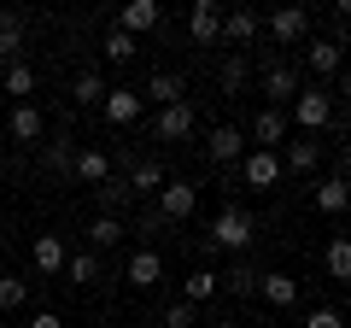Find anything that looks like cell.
Listing matches in <instances>:
<instances>
[{
  "label": "cell",
  "mask_w": 351,
  "mask_h": 328,
  "mask_svg": "<svg viewBox=\"0 0 351 328\" xmlns=\"http://www.w3.org/2000/svg\"><path fill=\"white\" fill-rule=\"evenodd\" d=\"M287 124H299L304 135H322V129H334V94L322 89V82H304L299 94H293V112H287Z\"/></svg>",
  "instance_id": "1"
},
{
  "label": "cell",
  "mask_w": 351,
  "mask_h": 328,
  "mask_svg": "<svg viewBox=\"0 0 351 328\" xmlns=\"http://www.w3.org/2000/svg\"><path fill=\"white\" fill-rule=\"evenodd\" d=\"M252 235H258V223H252L240 205H223V211L211 217V235H205V246H211V253H246Z\"/></svg>",
  "instance_id": "2"
},
{
  "label": "cell",
  "mask_w": 351,
  "mask_h": 328,
  "mask_svg": "<svg viewBox=\"0 0 351 328\" xmlns=\"http://www.w3.org/2000/svg\"><path fill=\"white\" fill-rule=\"evenodd\" d=\"M158 200V217L164 223H188L193 211H199V182H188V176H164V188L152 194Z\"/></svg>",
  "instance_id": "3"
},
{
  "label": "cell",
  "mask_w": 351,
  "mask_h": 328,
  "mask_svg": "<svg viewBox=\"0 0 351 328\" xmlns=\"http://www.w3.org/2000/svg\"><path fill=\"white\" fill-rule=\"evenodd\" d=\"M281 152H258V147H246V159H240V182H246L252 194H269V188H281Z\"/></svg>",
  "instance_id": "4"
},
{
  "label": "cell",
  "mask_w": 351,
  "mask_h": 328,
  "mask_svg": "<svg viewBox=\"0 0 351 328\" xmlns=\"http://www.w3.org/2000/svg\"><path fill=\"white\" fill-rule=\"evenodd\" d=\"M269 41H276V47H304V41H311V12H304V6H281V12H269Z\"/></svg>",
  "instance_id": "5"
},
{
  "label": "cell",
  "mask_w": 351,
  "mask_h": 328,
  "mask_svg": "<svg viewBox=\"0 0 351 328\" xmlns=\"http://www.w3.org/2000/svg\"><path fill=\"white\" fill-rule=\"evenodd\" d=\"M299 89H304L299 71H293V65H281L276 53H269V59H263V94H269V106H276V112H287Z\"/></svg>",
  "instance_id": "6"
},
{
  "label": "cell",
  "mask_w": 351,
  "mask_h": 328,
  "mask_svg": "<svg viewBox=\"0 0 351 328\" xmlns=\"http://www.w3.org/2000/svg\"><path fill=\"white\" fill-rule=\"evenodd\" d=\"M287 112H276V106H263V112L258 117H252V129H246V141H252V147H258V152H281V147H287Z\"/></svg>",
  "instance_id": "7"
},
{
  "label": "cell",
  "mask_w": 351,
  "mask_h": 328,
  "mask_svg": "<svg viewBox=\"0 0 351 328\" xmlns=\"http://www.w3.org/2000/svg\"><path fill=\"white\" fill-rule=\"evenodd\" d=\"M193 129H199V112H193V100L158 106V117H152V135H158V141H188Z\"/></svg>",
  "instance_id": "8"
},
{
  "label": "cell",
  "mask_w": 351,
  "mask_h": 328,
  "mask_svg": "<svg viewBox=\"0 0 351 328\" xmlns=\"http://www.w3.org/2000/svg\"><path fill=\"white\" fill-rule=\"evenodd\" d=\"M112 152L106 147H76V159H71V176L82 182V188H106V182H112Z\"/></svg>",
  "instance_id": "9"
},
{
  "label": "cell",
  "mask_w": 351,
  "mask_h": 328,
  "mask_svg": "<svg viewBox=\"0 0 351 328\" xmlns=\"http://www.w3.org/2000/svg\"><path fill=\"white\" fill-rule=\"evenodd\" d=\"M205 159H211L217 170L240 164V159H246V129H234V124H217V129H211V141H205Z\"/></svg>",
  "instance_id": "10"
},
{
  "label": "cell",
  "mask_w": 351,
  "mask_h": 328,
  "mask_svg": "<svg viewBox=\"0 0 351 328\" xmlns=\"http://www.w3.org/2000/svg\"><path fill=\"white\" fill-rule=\"evenodd\" d=\"M123 188H129V200H152L164 188V164L158 159H123Z\"/></svg>",
  "instance_id": "11"
},
{
  "label": "cell",
  "mask_w": 351,
  "mask_h": 328,
  "mask_svg": "<svg viewBox=\"0 0 351 328\" xmlns=\"http://www.w3.org/2000/svg\"><path fill=\"white\" fill-rule=\"evenodd\" d=\"M188 36L199 41V47H223V6H217V0H193Z\"/></svg>",
  "instance_id": "12"
},
{
  "label": "cell",
  "mask_w": 351,
  "mask_h": 328,
  "mask_svg": "<svg viewBox=\"0 0 351 328\" xmlns=\"http://www.w3.org/2000/svg\"><path fill=\"white\" fill-rule=\"evenodd\" d=\"M164 24V12H158V0H129V6H117V24L112 30H123V36H152V30Z\"/></svg>",
  "instance_id": "13"
},
{
  "label": "cell",
  "mask_w": 351,
  "mask_h": 328,
  "mask_svg": "<svg viewBox=\"0 0 351 328\" xmlns=\"http://www.w3.org/2000/svg\"><path fill=\"white\" fill-rule=\"evenodd\" d=\"M6 129H12V141H18V147H41V141H47V117H41V106H36V100L12 106Z\"/></svg>",
  "instance_id": "14"
},
{
  "label": "cell",
  "mask_w": 351,
  "mask_h": 328,
  "mask_svg": "<svg viewBox=\"0 0 351 328\" xmlns=\"http://www.w3.org/2000/svg\"><path fill=\"white\" fill-rule=\"evenodd\" d=\"M141 106H147V100H141L135 89H106V100H100V117H106L112 129H129V124H141Z\"/></svg>",
  "instance_id": "15"
},
{
  "label": "cell",
  "mask_w": 351,
  "mask_h": 328,
  "mask_svg": "<svg viewBox=\"0 0 351 328\" xmlns=\"http://www.w3.org/2000/svg\"><path fill=\"white\" fill-rule=\"evenodd\" d=\"M123 281H129V288H141V293H147V288H158V281H164V258L152 253V246L129 253V258H123Z\"/></svg>",
  "instance_id": "16"
},
{
  "label": "cell",
  "mask_w": 351,
  "mask_h": 328,
  "mask_svg": "<svg viewBox=\"0 0 351 328\" xmlns=\"http://www.w3.org/2000/svg\"><path fill=\"white\" fill-rule=\"evenodd\" d=\"M82 235H88V253H117V246H123V240H129V223H123V217H94V223H88L82 229Z\"/></svg>",
  "instance_id": "17"
},
{
  "label": "cell",
  "mask_w": 351,
  "mask_h": 328,
  "mask_svg": "<svg viewBox=\"0 0 351 328\" xmlns=\"http://www.w3.org/2000/svg\"><path fill=\"white\" fill-rule=\"evenodd\" d=\"M258 293H263V305H276V311H293V305H299V281H293L287 270H263Z\"/></svg>",
  "instance_id": "18"
},
{
  "label": "cell",
  "mask_w": 351,
  "mask_h": 328,
  "mask_svg": "<svg viewBox=\"0 0 351 328\" xmlns=\"http://www.w3.org/2000/svg\"><path fill=\"white\" fill-rule=\"evenodd\" d=\"M304 65H311L316 82H328V76H339V65H346V47H334V41H304Z\"/></svg>",
  "instance_id": "19"
},
{
  "label": "cell",
  "mask_w": 351,
  "mask_h": 328,
  "mask_svg": "<svg viewBox=\"0 0 351 328\" xmlns=\"http://www.w3.org/2000/svg\"><path fill=\"white\" fill-rule=\"evenodd\" d=\"M141 100H152V106H176V100H188V76H176V71H152V76H147V89H141Z\"/></svg>",
  "instance_id": "20"
},
{
  "label": "cell",
  "mask_w": 351,
  "mask_h": 328,
  "mask_svg": "<svg viewBox=\"0 0 351 328\" xmlns=\"http://www.w3.org/2000/svg\"><path fill=\"white\" fill-rule=\"evenodd\" d=\"M64 258H71L64 235H36V276H64Z\"/></svg>",
  "instance_id": "21"
},
{
  "label": "cell",
  "mask_w": 351,
  "mask_h": 328,
  "mask_svg": "<svg viewBox=\"0 0 351 328\" xmlns=\"http://www.w3.org/2000/svg\"><path fill=\"white\" fill-rule=\"evenodd\" d=\"M258 30H263V18L258 12H246V6H240V12H223V41L228 47H246V41H258Z\"/></svg>",
  "instance_id": "22"
},
{
  "label": "cell",
  "mask_w": 351,
  "mask_h": 328,
  "mask_svg": "<svg viewBox=\"0 0 351 328\" xmlns=\"http://www.w3.org/2000/svg\"><path fill=\"white\" fill-rule=\"evenodd\" d=\"M100 276H106L100 253H88V246H82V253H71V258H64V281H76V288H94Z\"/></svg>",
  "instance_id": "23"
},
{
  "label": "cell",
  "mask_w": 351,
  "mask_h": 328,
  "mask_svg": "<svg viewBox=\"0 0 351 328\" xmlns=\"http://www.w3.org/2000/svg\"><path fill=\"white\" fill-rule=\"evenodd\" d=\"M217 293H223V276H217L211 264H199L188 281H182V299L188 305H205V299H217Z\"/></svg>",
  "instance_id": "24"
},
{
  "label": "cell",
  "mask_w": 351,
  "mask_h": 328,
  "mask_svg": "<svg viewBox=\"0 0 351 328\" xmlns=\"http://www.w3.org/2000/svg\"><path fill=\"white\" fill-rule=\"evenodd\" d=\"M71 100L82 106V112H88V106H100V100H106V76L94 71V65H82V71H76V82H71Z\"/></svg>",
  "instance_id": "25"
},
{
  "label": "cell",
  "mask_w": 351,
  "mask_h": 328,
  "mask_svg": "<svg viewBox=\"0 0 351 328\" xmlns=\"http://www.w3.org/2000/svg\"><path fill=\"white\" fill-rule=\"evenodd\" d=\"M0 89L12 94L18 106H24L29 94H36V65H24V59H12V65H6V76H0Z\"/></svg>",
  "instance_id": "26"
},
{
  "label": "cell",
  "mask_w": 351,
  "mask_h": 328,
  "mask_svg": "<svg viewBox=\"0 0 351 328\" xmlns=\"http://www.w3.org/2000/svg\"><path fill=\"white\" fill-rule=\"evenodd\" d=\"M316 159H322V141H287V152H281V170H316Z\"/></svg>",
  "instance_id": "27"
},
{
  "label": "cell",
  "mask_w": 351,
  "mask_h": 328,
  "mask_svg": "<svg viewBox=\"0 0 351 328\" xmlns=\"http://www.w3.org/2000/svg\"><path fill=\"white\" fill-rule=\"evenodd\" d=\"M346 200H351V194H346V176L316 182V211H322V217H339V211H346Z\"/></svg>",
  "instance_id": "28"
},
{
  "label": "cell",
  "mask_w": 351,
  "mask_h": 328,
  "mask_svg": "<svg viewBox=\"0 0 351 328\" xmlns=\"http://www.w3.org/2000/svg\"><path fill=\"white\" fill-rule=\"evenodd\" d=\"M217 89H223V94H240V89H246V53H228V59L217 65Z\"/></svg>",
  "instance_id": "29"
},
{
  "label": "cell",
  "mask_w": 351,
  "mask_h": 328,
  "mask_svg": "<svg viewBox=\"0 0 351 328\" xmlns=\"http://www.w3.org/2000/svg\"><path fill=\"white\" fill-rule=\"evenodd\" d=\"M41 159H47V170H53V176H71L76 141H71V135H53V141H47V152H41Z\"/></svg>",
  "instance_id": "30"
},
{
  "label": "cell",
  "mask_w": 351,
  "mask_h": 328,
  "mask_svg": "<svg viewBox=\"0 0 351 328\" xmlns=\"http://www.w3.org/2000/svg\"><path fill=\"white\" fill-rule=\"evenodd\" d=\"M100 53H106V59H112V65H129V59H135V53H141V41H135V36H123V30H106Z\"/></svg>",
  "instance_id": "31"
},
{
  "label": "cell",
  "mask_w": 351,
  "mask_h": 328,
  "mask_svg": "<svg viewBox=\"0 0 351 328\" xmlns=\"http://www.w3.org/2000/svg\"><path fill=\"white\" fill-rule=\"evenodd\" d=\"M29 305V276H0V311H24Z\"/></svg>",
  "instance_id": "32"
},
{
  "label": "cell",
  "mask_w": 351,
  "mask_h": 328,
  "mask_svg": "<svg viewBox=\"0 0 351 328\" xmlns=\"http://www.w3.org/2000/svg\"><path fill=\"white\" fill-rule=\"evenodd\" d=\"M18 47H24V18L0 12V59H18Z\"/></svg>",
  "instance_id": "33"
},
{
  "label": "cell",
  "mask_w": 351,
  "mask_h": 328,
  "mask_svg": "<svg viewBox=\"0 0 351 328\" xmlns=\"http://www.w3.org/2000/svg\"><path fill=\"white\" fill-rule=\"evenodd\" d=\"M94 200H100V211H106V217H123V205H129V188H123V176H112L106 188H94Z\"/></svg>",
  "instance_id": "34"
},
{
  "label": "cell",
  "mask_w": 351,
  "mask_h": 328,
  "mask_svg": "<svg viewBox=\"0 0 351 328\" xmlns=\"http://www.w3.org/2000/svg\"><path fill=\"white\" fill-rule=\"evenodd\" d=\"M328 276H334V281H351V246H346V235L328 240Z\"/></svg>",
  "instance_id": "35"
},
{
  "label": "cell",
  "mask_w": 351,
  "mask_h": 328,
  "mask_svg": "<svg viewBox=\"0 0 351 328\" xmlns=\"http://www.w3.org/2000/svg\"><path fill=\"white\" fill-rule=\"evenodd\" d=\"M223 288L228 293H258V270H252V264H228L223 270Z\"/></svg>",
  "instance_id": "36"
},
{
  "label": "cell",
  "mask_w": 351,
  "mask_h": 328,
  "mask_svg": "<svg viewBox=\"0 0 351 328\" xmlns=\"http://www.w3.org/2000/svg\"><path fill=\"white\" fill-rule=\"evenodd\" d=\"M193 323H199V305H188V299L164 305V328H193Z\"/></svg>",
  "instance_id": "37"
},
{
  "label": "cell",
  "mask_w": 351,
  "mask_h": 328,
  "mask_svg": "<svg viewBox=\"0 0 351 328\" xmlns=\"http://www.w3.org/2000/svg\"><path fill=\"white\" fill-rule=\"evenodd\" d=\"M299 328H339V311H334V305H316V311H304Z\"/></svg>",
  "instance_id": "38"
},
{
  "label": "cell",
  "mask_w": 351,
  "mask_h": 328,
  "mask_svg": "<svg viewBox=\"0 0 351 328\" xmlns=\"http://www.w3.org/2000/svg\"><path fill=\"white\" fill-rule=\"evenodd\" d=\"M29 328H64V316L59 311H36V323H29Z\"/></svg>",
  "instance_id": "39"
},
{
  "label": "cell",
  "mask_w": 351,
  "mask_h": 328,
  "mask_svg": "<svg viewBox=\"0 0 351 328\" xmlns=\"http://www.w3.org/2000/svg\"><path fill=\"white\" fill-rule=\"evenodd\" d=\"M211 328H240V323H228V316H223V323H211Z\"/></svg>",
  "instance_id": "40"
},
{
  "label": "cell",
  "mask_w": 351,
  "mask_h": 328,
  "mask_svg": "<svg viewBox=\"0 0 351 328\" xmlns=\"http://www.w3.org/2000/svg\"><path fill=\"white\" fill-rule=\"evenodd\" d=\"M0 217H6V194H0Z\"/></svg>",
  "instance_id": "41"
},
{
  "label": "cell",
  "mask_w": 351,
  "mask_h": 328,
  "mask_svg": "<svg viewBox=\"0 0 351 328\" xmlns=\"http://www.w3.org/2000/svg\"><path fill=\"white\" fill-rule=\"evenodd\" d=\"M0 328H6V323H0Z\"/></svg>",
  "instance_id": "42"
}]
</instances>
